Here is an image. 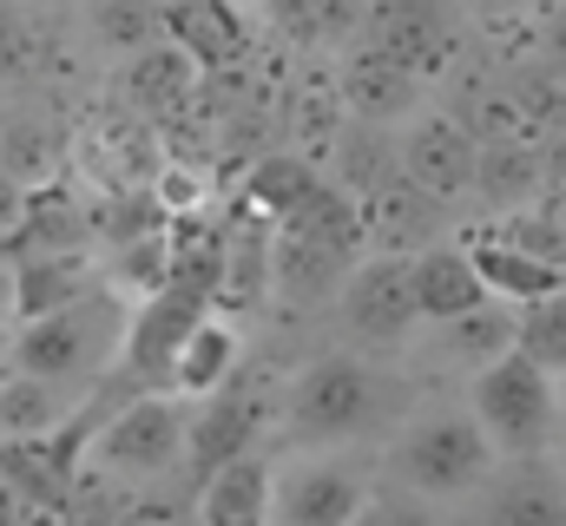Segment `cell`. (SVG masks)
Listing matches in <instances>:
<instances>
[{
	"label": "cell",
	"mask_w": 566,
	"mask_h": 526,
	"mask_svg": "<svg viewBox=\"0 0 566 526\" xmlns=\"http://www.w3.org/2000/svg\"><path fill=\"white\" fill-rule=\"evenodd\" d=\"M151 7H158V40L191 53L198 73L231 66V60L251 53V27H244L238 0H151Z\"/></svg>",
	"instance_id": "8fae6325"
},
{
	"label": "cell",
	"mask_w": 566,
	"mask_h": 526,
	"mask_svg": "<svg viewBox=\"0 0 566 526\" xmlns=\"http://www.w3.org/2000/svg\"><path fill=\"white\" fill-rule=\"evenodd\" d=\"M396 461H402V474L422 494H468V487H481L494 474V448L474 428V414H428V421H416Z\"/></svg>",
	"instance_id": "8992f818"
},
{
	"label": "cell",
	"mask_w": 566,
	"mask_h": 526,
	"mask_svg": "<svg viewBox=\"0 0 566 526\" xmlns=\"http://www.w3.org/2000/svg\"><path fill=\"white\" fill-rule=\"evenodd\" d=\"M514 356H527V362L547 369V376L566 362V290L514 309Z\"/></svg>",
	"instance_id": "f546056e"
},
{
	"label": "cell",
	"mask_w": 566,
	"mask_h": 526,
	"mask_svg": "<svg viewBox=\"0 0 566 526\" xmlns=\"http://www.w3.org/2000/svg\"><path fill=\"white\" fill-rule=\"evenodd\" d=\"M165 283H171L165 231H145V238H133V244H119V290H139V296H151V290H165Z\"/></svg>",
	"instance_id": "836d02e7"
},
{
	"label": "cell",
	"mask_w": 566,
	"mask_h": 526,
	"mask_svg": "<svg viewBox=\"0 0 566 526\" xmlns=\"http://www.w3.org/2000/svg\"><path fill=\"white\" fill-rule=\"evenodd\" d=\"M541 165H547V185H566V132L547 145V158H541Z\"/></svg>",
	"instance_id": "b9f144b4"
},
{
	"label": "cell",
	"mask_w": 566,
	"mask_h": 526,
	"mask_svg": "<svg viewBox=\"0 0 566 526\" xmlns=\"http://www.w3.org/2000/svg\"><path fill=\"white\" fill-rule=\"evenodd\" d=\"M376 408H382V382L349 356H316L283 394L290 441H349L376 421Z\"/></svg>",
	"instance_id": "3957f363"
},
{
	"label": "cell",
	"mask_w": 566,
	"mask_h": 526,
	"mask_svg": "<svg viewBox=\"0 0 566 526\" xmlns=\"http://www.w3.org/2000/svg\"><path fill=\"white\" fill-rule=\"evenodd\" d=\"M66 158H73V145H66V132L53 126V119H40V113H13V119H0V171H7L20 191L53 185Z\"/></svg>",
	"instance_id": "d6986e66"
},
{
	"label": "cell",
	"mask_w": 566,
	"mask_h": 526,
	"mask_svg": "<svg viewBox=\"0 0 566 526\" xmlns=\"http://www.w3.org/2000/svg\"><path fill=\"white\" fill-rule=\"evenodd\" d=\"M33 526H60V520H53V514H33Z\"/></svg>",
	"instance_id": "c3c4849f"
},
{
	"label": "cell",
	"mask_w": 566,
	"mask_h": 526,
	"mask_svg": "<svg viewBox=\"0 0 566 526\" xmlns=\"http://www.w3.org/2000/svg\"><path fill=\"white\" fill-rule=\"evenodd\" d=\"M113 526H171V514H165V507H151V501H126Z\"/></svg>",
	"instance_id": "f35d334b"
},
{
	"label": "cell",
	"mask_w": 566,
	"mask_h": 526,
	"mask_svg": "<svg viewBox=\"0 0 566 526\" xmlns=\"http://www.w3.org/2000/svg\"><path fill=\"white\" fill-rule=\"evenodd\" d=\"M343 323L363 343H402L422 316H416V290H409V257H369L349 270L343 283Z\"/></svg>",
	"instance_id": "30bf717a"
},
{
	"label": "cell",
	"mask_w": 566,
	"mask_h": 526,
	"mask_svg": "<svg viewBox=\"0 0 566 526\" xmlns=\"http://www.w3.org/2000/svg\"><path fill=\"white\" fill-rule=\"evenodd\" d=\"M343 270L349 263L336 251H323V244H310V238H290V231L271 238V290L283 303H323L343 283Z\"/></svg>",
	"instance_id": "7402d4cb"
},
{
	"label": "cell",
	"mask_w": 566,
	"mask_h": 526,
	"mask_svg": "<svg viewBox=\"0 0 566 526\" xmlns=\"http://www.w3.org/2000/svg\"><path fill=\"white\" fill-rule=\"evenodd\" d=\"M474 185H481L488 198L514 204V198H534V191L547 185V165H541V151H527V145H494V151L474 158Z\"/></svg>",
	"instance_id": "4dcf8cb0"
},
{
	"label": "cell",
	"mask_w": 566,
	"mask_h": 526,
	"mask_svg": "<svg viewBox=\"0 0 566 526\" xmlns=\"http://www.w3.org/2000/svg\"><path fill=\"white\" fill-rule=\"evenodd\" d=\"M66 414V389L27 376V369H7L0 376V441H46Z\"/></svg>",
	"instance_id": "cb8c5ba5"
},
{
	"label": "cell",
	"mask_w": 566,
	"mask_h": 526,
	"mask_svg": "<svg viewBox=\"0 0 566 526\" xmlns=\"http://www.w3.org/2000/svg\"><path fill=\"white\" fill-rule=\"evenodd\" d=\"M86 290V257L53 251V257H27L13 270V316H46L60 303H73Z\"/></svg>",
	"instance_id": "484cf974"
},
{
	"label": "cell",
	"mask_w": 566,
	"mask_h": 526,
	"mask_svg": "<svg viewBox=\"0 0 566 526\" xmlns=\"http://www.w3.org/2000/svg\"><path fill=\"white\" fill-rule=\"evenodd\" d=\"M474 158H481V145L454 126V119H422V126L409 132L402 171H409V185L428 191V198H461L474 185Z\"/></svg>",
	"instance_id": "5bb4252c"
},
{
	"label": "cell",
	"mask_w": 566,
	"mask_h": 526,
	"mask_svg": "<svg viewBox=\"0 0 566 526\" xmlns=\"http://www.w3.org/2000/svg\"><path fill=\"white\" fill-rule=\"evenodd\" d=\"M541 204H547V211H554V218H566V185H554V191H547V198H541Z\"/></svg>",
	"instance_id": "bcb514c9"
},
{
	"label": "cell",
	"mask_w": 566,
	"mask_h": 526,
	"mask_svg": "<svg viewBox=\"0 0 566 526\" xmlns=\"http://www.w3.org/2000/svg\"><path fill=\"white\" fill-rule=\"evenodd\" d=\"M277 231H290V238H310V244H323V251H336L343 263L363 257V244H369V224H363V211L336 191V185H310V198L290 211V218H277Z\"/></svg>",
	"instance_id": "ffe728a7"
},
{
	"label": "cell",
	"mask_w": 566,
	"mask_h": 526,
	"mask_svg": "<svg viewBox=\"0 0 566 526\" xmlns=\"http://www.w3.org/2000/svg\"><path fill=\"white\" fill-rule=\"evenodd\" d=\"M494 238H501V244H514L521 257H534V263H547V270H560V276H566V218H554L547 204L514 211Z\"/></svg>",
	"instance_id": "1f68e13d"
},
{
	"label": "cell",
	"mask_w": 566,
	"mask_h": 526,
	"mask_svg": "<svg viewBox=\"0 0 566 526\" xmlns=\"http://www.w3.org/2000/svg\"><path fill=\"white\" fill-rule=\"evenodd\" d=\"M363 7H369V0H316V46L349 40V33H356V20H363Z\"/></svg>",
	"instance_id": "d590c367"
},
{
	"label": "cell",
	"mask_w": 566,
	"mask_h": 526,
	"mask_svg": "<svg viewBox=\"0 0 566 526\" xmlns=\"http://www.w3.org/2000/svg\"><path fill=\"white\" fill-rule=\"evenodd\" d=\"M238 376V329L231 323H218V316H198L191 323V336L178 343V356H171V394H191V401H205V394H218L224 382Z\"/></svg>",
	"instance_id": "ac0fdd59"
},
{
	"label": "cell",
	"mask_w": 566,
	"mask_h": 526,
	"mask_svg": "<svg viewBox=\"0 0 566 526\" xmlns=\"http://www.w3.org/2000/svg\"><path fill=\"white\" fill-rule=\"evenodd\" d=\"M264 421H271V401L251 389V382L231 376L218 394L198 401V414H185V461L198 474H218V467H231V461H244L258 448Z\"/></svg>",
	"instance_id": "52a82bcc"
},
{
	"label": "cell",
	"mask_w": 566,
	"mask_h": 526,
	"mask_svg": "<svg viewBox=\"0 0 566 526\" xmlns=\"http://www.w3.org/2000/svg\"><path fill=\"white\" fill-rule=\"evenodd\" d=\"M0 526H33V507L7 487V474H0Z\"/></svg>",
	"instance_id": "ab89813d"
},
{
	"label": "cell",
	"mask_w": 566,
	"mask_h": 526,
	"mask_svg": "<svg viewBox=\"0 0 566 526\" xmlns=\"http://www.w3.org/2000/svg\"><path fill=\"white\" fill-rule=\"evenodd\" d=\"M560 394H566V362H560Z\"/></svg>",
	"instance_id": "681fc988"
},
{
	"label": "cell",
	"mask_w": 566,
	"mask_h": 526,
	"mask_svg": "<svg viewBox=\"0 0 566 526\" xmlns=\"http://www.w3.org/2000/svg\"><path fill=\"white\" fill-rule=\"evenodd\" d=\"M310 185H316V171H310V158H303V151H264V158H251L244 204H251V211H264V218H290V211L310 198Z\"/></svg>",
	"instance_id": "4316f807"
},
{
	"label": "cell",
	"mask_w": 566,
	"mask_h": 526,
	"mask_svg": "<svg viewBox=\"0 0 566 526\" xmlns=\"http://www.w3.org/2000/svg\"><path fill=\"white\" fill-rule=\"evenodd\" d=\"M27 66H33V33H27L20 20L0 13V86H13Z\"/></svg>",
	"instance_id": "8d00e7d4"
},
{
	"label": "cell",
	"mask_w": 566,
	"mask_h": 526,
	"mask_svg": "<svg viewBox=\"0 0 566 526\" xmlns=\"http://www.w3.org/2000/svg\"><path fill=\"white\" fill-rule=\"evenodd\" d=\"M7 238H20L27 257H53V251H73V244L86 238V211H80L60 185H40V191H27L20 224H13Z\"/></svg>",
	"instance_id": "603a6c76"
},
{
	"label": "cell",
	"mask_w": 566,
	"mask_h": 526,
	"mask_svg": "<svg viewBox=\"0 0 566 526\" xmlns=\"http://www.w3.org/2000/svg\"><path fill=\"white\" fill-rule=\"evenodd\" d=\"M198 316H211V303L198 290H178V283L151 290L139 303V316H126V336H119V356L113 362L145 376V382H165L171 376V356H178V343L191 336Z\"/></svg>",
	"instance_id": "9c48e42d"
},
{
	"label": "cell",
	"mask_w": 566,
	"mask_h": 526,
	"mask_svg": "<svg viewBox=\"0 0 566 526\" xmlns=\"http://www.w3.org/2000/svg\"><path fill=\"white\" fill-rule=\"evenodd\" d=\"M356 46L416 73L422 86H434L454 60V33H448L434 0H369L363 20H356Z\"/></svg>",
	"instance_id": "277c9868"
},
{
	"label": "cell",
	"mask_w": 566,
	"mask_h": 526,
	"mask_svg": "<svg viewBox=\"0 0 566 526\" xmlns=\"http://www.w3.org/2000/svg\"><path fill=\"white\" fill-rule=\"evenodd\" d=\"M264 13L290 46H316V0H264Z\"/></svg>",
	"instance_id": "e575fe53"
},
{
	"label": "cell",
	"mask_w": 566,
	"mask_h": 526,
	"mask_svg": "<svg viewBox=\"0 0 566 526\" xmlns=\"http://www.w3.org/2000/svg\"><path fill=\"white\" fill-rule=\"evenodd\" d=\"M474 428L488 434L494 454H541L554 434V382L547 369H534L527 356H494L488 369H474Z\"/></svg>",
	"instance_id": "7a4b0ae2"
},
{
	"label": "cell",
	"mask_w": 566,
	"mask_h": 526,
	"mask_svg": "<svg viewBox=\"0 0 566 526\" xmlns=\"http://www.w3.org/2000/svg\"><path fill=\"white\" fill-rule=\"evenodd\" d=\"M441 349H448L454 362L488 369L494 356H507V349H514V309H494V296H488L481 309H468V316L441 323Z\"/></svg>",
	"instance_id": "83f0119b"
},
{
	"label": "cell",
	"mask_w": 566,
	"mask_h": 526,
	"mask_svg": "<svg viewBox=\"0 0 566 526\" xmlns=\"http://www.w3.org/2000/svg\"><path fill=\"white\" fill-rule=\"evenodd\" d=\"M336 93H343V106L349 113H363V119H376V126H396V119H409L416 106H422V80L416 73H402V66H389V60H376V53H349L343 60V73H336Z\"/></svg>",
	"instance_id": "2e32d148"
},
{
	"label": "cell",
	"mask_w": 566,
	"mask_h": 526,
	"mask_svg": "<svg viewBox=\"0 0 566 526\" xmlns=\"http://www.w3.org/2000/svg\"><path fill=\"white\" fill-rule=\"evenodd\" d=\"M7 369H13V329L0 323V376H7Z\"/></svg>",
	"instance_id": "f6af8a7d"
},
{
	"label": "cell",
	"mask_w": 566,
	"mask_h": 526,
	"mask_svg": "<svg viewBox=\"0 0 566 526\" xmlns=\"http://www.w3.org/2000/svg\"><path fill=\"white\" fill-rule=\"evenodd\" d=\"M264 290H271V238H258L251 224H238V231L224 238V263H218L211 303L251 309V303H264Z\"/></svg>",
	"instance_id": "d4e9b609"
},
{
	"label": "cell",
	"mask_w": 566,
	"mask_h": 526,
	"mask_svg": "<svg viewBox=\"0 0 566 526\" xmlns=\"http://www.w3.org/2000/svg\"><path fill=\"white\" fill-rule=\"evenodd\" d=\"M20 204H27V191H20V185H13V178L0 171V238H7L13 224H20Z\"/></svg>",
	"instance_id": "74e56055"
},
{
	"label": "cell",
	"mask_w": 566,
	"mask_h": 526,
	"mask_svg": "<svg viewBox=\"0 0 566 526\" xmlns=\"http://www.w3.org/2000/svg\"><path fill=\"white\" fill-rule=\"evenodd\" d=\"M481 526H566V481H554V474L507 481Z\"/></svg>",
	"instance_id": "f1b7e54d"
},
{
	"label": "cell",
	"mask_w": 566,
	"mask_h": 526,
	"mask_svg": "<svg viewBox=\"0 0 566 526\" xmlns=\"http://www.w3.org/2000/svg\"><path fill=\"white\" fill-rule=\"evenodd\" d=\"M93 27H99V40L113 53H139V46L158 40V7L151 0H99L93 7Z\"/></svg>",
	"instance_id": "d6a6232c"
},
{
	"label": "cell",
	"mask_w": 566,
	"mask_h": 526,
	"mask_svg": "<svg viewBox=\"0 0 566 526\" xmlns=\"http://www.w3.org/2000/svg\"><path fill=\"white\" fill-rule=\"evenodd\" d=\"M271 501H277L271 461L244 454V461L205 474V487H198V520L205 526H271Z\"/></svg>",
	"instance_id": "e0dca14e"
},
{
	"label": "cell",
	"mask_w": 566,
	"mask_h": 526,
	"mask_svg": "<svg viewBox=\"0 0 566 526\" xmlns=\"http://www.w3.org/2000/svg\"><path fill=\"white\" fill-rule=\"evenodd\" d=\"M349 526H409V520H402V514H389V507H363Z\"/></svg>",
	"instance_id": "7bdbcfd3"
},
{
	"label": "cell",
	"mask_w": 566,
	"mask_h": 526,
	"mask_svg": "<svg viewBox=\"0 0 566 526\" xmlns=\"http://www.w3.org/2000/svg\"><path fill=\"white\" fill-rule=\"evenodd\" d=\"M547 53H554V66H560V80H566V13L547 20Z\"/></svg>",
	"instance_id": "60d3db41"
},
{
	"label": "cell",
	"mask_w": 566,
	"mask_h": 526,
	"mask_svg": "<svg viewBox=\"0 0 566 526\" xmlns=\"http://www.w3.org/2000/svg\"><path fill=\"white\" fill-rule=\"evenodd\" d=\"M198 80H205V73L191 66V53H178L171 40H151V46H139V53L126 60L119 93L133 99V113H139V119H171V113H185V106H191Z\"/></svg>",
	"instance_id": "4fadbf2b"
},
{
	"label": "cell",
	"mask_w": 566,
	"mask_h": 526,
	"mask_svg": "<svg viewBox=\"0 0 566 526\" xmlns=\"http://www.w3.org/2000/svg\"><path fill=\"white\" fill-rule=\"evenodd\" d=\"M119 336H126V316L113 296L99 290H80L73 303L46 309V316H27V329H13V369L66 389V382H93L113 369L119 356Z\"/></svg>",
	"instance_id": "6da1fadb"
},
{
	"label": "cell",
	"mask_w": 566,
	"mask_h": 526,
	"mask_svg": "<svg viewBox=\"0 0 566 526\" xmlns=\"http://www.w3.org/2000/svg\"><path fill=\"white\" fill-rule=\"evenodd\" d=\"M527 7H534L541 20H554V13H566V0H527Z\"/></svg>",
	"instance_id": "7dc6e473"
},
{
	"label": "cell",
	"mask_w": 566,
	"mask_h": 526,
	"mask_svg": "<svg viewBox=\"0 0 566 526\" xmlns=\"http://www.w3.org/2000/svg\"><path fill=\"white\" fill-rule=\"evenodd\" d=\"M468 263H474L481 290H488V296H507L514 309H521V303H541V296H554V290H566L560 270H547V263L521 257V251H514V244H501L494 231L468 244Z\"/></svg>",
	"instance_id": "44dd1931"
},
{
	"label": "cell",
	"mask_w": 566,
	"mask_h": 526,
	"mask_svg": "<svg viewBox=\"0 0 566 526\" xmlns=\"http://www.w3.org/2000/svg\"><path fill=\"white\" fill-rule=\"evenodd\" d=\"M178 454H185V408L165 389L133 394L93 441L99 474H165Z\"/></svg>",
	"instance_id": "5b68a950"
},
{
	"label": "cell",
	"mask_w": 566,
	"mask_h": 526,
	"mask_svg": "<svg viewBox=\"0 0 566 526\" xmlns=\"http://www.w3.org/2000/svg\"><path fill=\"white\" fill-rule=\"evenodd\" d=\"M363 507H369L363 481H356L349 467L323 461V467H303V474L283 481V494L271 501V520H283V526H349Z\"/></svg>",
	"instance_id": "7c38bea8"
},
{
	"label": "cell",
	"mask_w": 566,
	"mask_h": 526,
	"mask_svg": "<svg viewBox=\"0 0 566 526\" xmlns=\"http://www.w3.org/2000/svg\"><path fill=\"white\" fill-rule=\"evenodd\" d=\"M409 290H416V316L434 323V329L488 303V290H481V276H474L461 244H428L422 257H409Z\"/></svg>",
	"instance_id": "9a60e30c"
},
{
	"label": "cell",
	"mask_w": 566,
	"mask_h": 526,
	"mask_svg": "<svg viewBox=\"0 0 566 526\" xmlns=\"http://www.w3.org/2000/svg\"><path fill=\"white\" fill-rule=\"evenodd\" d=\"M7 316H13V270L0 263V323H7Z\"/></svg>",
	"instance_id": "ee69618b"
},
{
	"label": "cell",
	"mask_w": 566,
	"mask_h": 526,
	"mask_svg": "<svg viewBox=\"0 0 566 526\" xmlns=\"http://www.w3.org/2000/svg\"><path fill=\"white\" fill-rule=\"evenodd\" d=\"M73 145H80L86 171H93L106 191H145V185L158 178V165H165V145H158L151 119H139L133 106H106V113H93Z\"/></svg>",
	"instance_id": "ba28073f"
}]
</instances>
